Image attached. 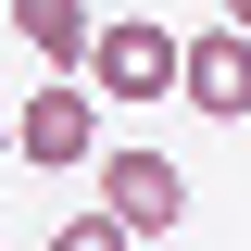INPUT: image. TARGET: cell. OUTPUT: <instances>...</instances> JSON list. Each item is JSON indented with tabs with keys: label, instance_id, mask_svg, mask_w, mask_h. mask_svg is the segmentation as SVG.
I'll return each instance as SVG.
<instances>
[{
	"label": "cell",
	"instance_id": "cell-4",
	"mask_svg": "<svg viewBox=\"0 0 251 251\" xmlns=\"http://www.w3.org/2000/svg\"><path fill=\"white\" fill-rule=\"evenodd\" d=\"M176 100H188V113H214V126H239V113H251V25L188 38V50H176Z\"/></svg>",
	"mask_w": 251,
	"mask_h": 251
},
{
	"label": "cell",
	"instance_id": "cell-3",
	"mask_svg": "<svg viewBox=\"0 0 251 251\" xmlns=\"http://www.w3.org/2000/svg\"><path fill=\"white\" fill-rule=\"evenodd\" d=\"M100 201H113V226H126V239H176L188 176H176L163 151H100Z\"/></svg>",
	"mask_w": 251,
	"mask_h": 251
},
{
	"label": "cell",
	"instance_id": "cell-6",
	"mask_svg": "<svg viewBox=\"0 0 251 251\" xmlns=\"http://www.w3.org/2000/svg\"><path fill=\"white\" fill-rule=\"evenodd\" d=\"M226 25H251V0H226Z\"/></svg>",
	"mask_w": 251,
	"mask_h": 251
},
{
	"label": "cell",
	"instance_id": "cell-7",
	"mask_svg": "<svg viewBox=\"0 0 251 251\" xmlns=\"http://www.w3.org/2000/svg\"><path fill=\"white\" fill-rule=\"evenodd\" d=\"M0 151H13V113H0Z\"/></svg>",
	"mask_w": 251,
	"mask_h": 251
},
{
	"label": "cell",
	"instance_id": "cell-1",
	"mask_svg": "<svg viewBox=\"0 0 251 251\" xmlns=\"http://www.w3.org/2000/svg\"><path fill=\"white\" fill-rule=\"evenodd\" d=\"M176 50L188 38H163L151 13H113V25L88 38V88L100 100H176Z\"/></svg>",
	"mask_w": 251,
	"mask_h": 251
},
{
	"label": "cell",
	"instance_id": "cell-2",
	"mask_svg": "<svg viewBox=\"0 0 251 251\" xmlns=\"http://www.w3.org/2000/svg\"><path fill=\"white\" fill-rule=\"evenodd\" d=\"M13 151H25L38 176H63V163H100V88H75V75L50 63V88L13 113Z\"/></svg>",
	"mask_w": 251,
	"mask_h": 251
},
{
	"label": "cell",
	"instance_id": "cell-5",
	"mask_svg": "<svg viewBox=\"0 0 251 251\" xmlns=\"http://www.w3.org/2000/svg\"><path fill=\"white\" fill-rule=\"evenodd\" d=\"M13 38H25L38 63H63V75H88V38H100V13H88V0H13Z\"/></svg>",
	"mask_w": 251,
	"mask_h": 251
}]
</instances>
